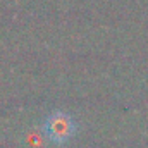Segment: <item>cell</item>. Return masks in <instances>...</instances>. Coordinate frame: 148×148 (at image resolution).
<instances>
[{
  "label": "cell",
  "instance_id": "1",
  "mask_svg": "<svg viewBox=\"0 0 148 148\" xmlns=\"http://www.w3.org/2000/svg\"><path fill=\"white\" fill-rule=\"evenodd\" d=\"M45 134L50 141L62 145L69 141L76 133V122L66 112H52L45 121Z\"/></svg>",
  "mask_w": 148,
  "mask_h": 148
}]
</instances>
